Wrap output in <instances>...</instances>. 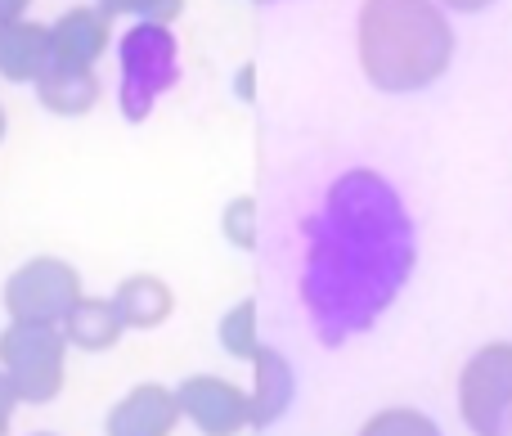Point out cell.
<instances>
[{
	"mask_svg": "<svg viewBox=\"0 0 512 436\" xmlns=\"http://www.w3.org/2000/svg\"><path fill=\"white\" fill-rule=\"evenodd\" d=\"M95 9L108 18H122V14H140V0H95Z\"/></svg>",
	"mask_w": 512,
	"mask_h": 436,
	"instance_id": "obj_21",
	"label": "cell"
},
{
	"mask_svg": "<svg viewBox=\"0 0 512 436\" xmlns=\"http://www.w3.org/2000/svg\"><path fill=\"white\" fill-rule=\"evenodd\" d=\"M256 5H279V0H256Z\"/></svg>",
	"mask_w": 512,
	"mask_h": 436,
	"instance_id": "obj_25",
	"label": "cell"
},
{
	"mask_svg": "<svg viewBox=\"0 0 512 436\" xmlns=\"http://www.w3.org/2000/svg\"><path fill=\"white\" fill-rule=\"evenodd\" d=\"M27 436H59V432H27Z\"/></svg>",
	"mask_w": 512,
	"mask_h": 436,
	"instance_id": "obj_24",
	"label": "cell"
},
{
	"mask_svg": "<svg viewBox=\"0 0 512 436\" xmlns=\"http://www.w3.org/2000/svg\"><path fill=\"white\" fill-rule=\"evenodd\" d=\"M355 436H445V432H441V423L427 410H418V405H387V410L369 414Z\"/></svg>",
	"mask_w": 512,
	"mask_h": 436,
	"instance_id": "obj_16",
	"label": "cell"
},
{
	"mask_svg": "<svg viewBox=\"0 0 512 436\" xmlns=\"http://www.w3.org/2000/svg\"><path fill=\"white\" fill-rule=\"evenodd\" d=\"M180 419H189L203 436H239L252 428V405L234 378L189 374L176 383Z\"/></svg>",
	"mask_w": 512,
	"mask_h": 436,
	"instance_id": "obj_7",
	"label": "cell"
},
{
	"mask_svg": "<svg viewBox=\"0 0 512 436\" xmlns=\"http://www.w3.org/2000/svg\"><path fill=\"white\" fill-rule=\"evenodd\" d=\"M418 234L400 189L382 171L351 167L306 216L301 297L328 342L360 333L414 275Z\"/></svg>",
	"mask_w": 512,
	"mask_h": 436,
	"instance_id": "obj_1",
	"label": "cell"
},
{
	"mask_svg": "<svg viewBox=\"0 0 512 436\" xmlns=\"http://www.w3.org/2000/svg\"><path fill=\"white\" fill-rule=\"evenodd\" d=\"M454 23L436 0H364L355 14V59L382 95H423L454 63Z\"/></svg>",
	"mask_w": 512,
	"mask_h": 436,
	"instance_id": "obj_2",
	"label": "cell"
},
{
	"mask_svg": "<svg viewBox=\"0 0 512 436\" xmlns=\"http://www.w3.org/2000/svg\"><path fill=\"white\" fill-rule=\"evenodd\" d=\"M256 216H261V207H256L252 194H239V198H230V203H225L221 234H225V243H230V248H239V252H252L256 248V239H261V230H256Z\"/></svg>",
	"mask_w": 512,
	"mask_h": 436,
	"instance_id": "obj_17",
	"label": "cell"
},
{
	"mask_svg": "<svg viewBox=\"0 0 512 436\" xmlns=\"http://www.w3.org/2000/svg\"><path fill=\"white\" fill-rule=\"evenodd\" d=\"M436 5H441L445 14H486V9L499 5V0H436Z\"/></svg>",
	"mask_w": 512,
	"mask_h": 436,
	"instance_id": "obj_20",
	"label": "cell"
},
{
	"mask_svg": "<svg viewBox=\"0 0 512 436\" xmlns=\"http://www.w3.org/2000/svg\"><path fill=\"white\" fill-rule=\"evenodd\" d=\"M14 414H18V396H14V387L5 383V374H0V436H9Z\"/></svg>",
	"mask_w": 512,
	"mask_h": 436,
	"instance_id": "obj_19",
	"label": "cell"
},
{
	"mask_svg": "<svg viewBox=\"0 0 512 436\" xmlns=\"http://www.w3.org/2000/svg\"><path fill=\"white\" fill-rule=\"evenodd\" d=\"M27 5H32V0H0V27L27 18Z\"/></svg>",
	"mask_w": 512,
	"mask_h": 436,
	"instance_id": "obj_22",
	"label": "cell"
},
{
	"mask_svg": "<svg viewBox=\"0 0 512 436\" xmlns=\"http://www.w3.org/2000/svg\"><path fill=\"white\" fill-rule=\"evenodd\" d=\"M36 99L45 113L54 117H86L99 104V77L95 68H68V63H50L36 81Z\"/></svg>",
	"mask_w": 512,
	"mask_h": 436,
	"instance_id": "obj_14",
	"label": "cell"
},
{
	"mask_svg": "<svg viewBox=\"0 0 512 436\" xmlns=\"http://www.w3.org/2000/svg\"><path fill=\"white\" fill-rule=\"evenodd\" d=\"M113 306H117V315H122L126 333L131 329L153 333L171 320V311H176V293H171V284L162 275L140 270V275H126L122 284L113 288Z\"/></svg>",
	"mask_w": 512,
	"mask_h": 436,
	"instance_id": "obj_12",
	"label": "cell"
},
{
	"mask_svg": "<svg viewBox=\"0 0 512 436\" xmlns=\"http://www.w3.org/2000/svg\"><path fill=\"white\" fill-rule=\"evenodd\" d=\"M63 338H68V347H77V351H113L117 342L126 338V324H122V315H117V306H113V297H81L77 306H72L68 315H63Z\"/></svg>",
	"mask_w": 512,
	"mask_h": 436,
	"instance_id": "obj_13",
	"label": "cell"
},
{
	"mask_svg": "<svg viewBox=\"0 0 512 436\" xmlns=\"http://www.w3.org/2000/svg\"><path fill=\"white\" fill-rule=\"evenodd\" d=\"M117 72H122V81H117V108H122V117L131 126H140L153 113V104L180 77L176 32L158 23H135L117 41Z\"/></svg>",
	"mask_w": 512,
	"mask_h": 436,
	"instance_id": "obj_3",
	"label": "cell"
},
{
	"mask_svg": "<svg viewBox=\"0 0 512 436\" xmlns=\"http://www.w3.org/2000/svg\"><path fill=\"white\" fill-rule=\"evenodd\" d=\"M54 63L50 54V23H32V18H18V23L0 27V77L14 81V86H36L41 72Z\"/></svg>",
	"mask_w": 512,
	"mask_h": 436,
	"instance_id": "obj_11",
	"label": "cell"
},
{
	"mask_svg": "<svg viewBox=\"0 0 512 436\" xmlns=\"http://www.w3.org/2000/svg\"><path fill=\"white\" fill-rule=\"evenodd\" d=\"M252 369V387H248V405H252V428H274L283 414L292 410L297 396V374H292L288 356L274 347H256V356L248 360Z\"/></svg>",
	"mask_w": 512,
	"mask_h": 436,
	"instance_id": "obj_10",
	"label": "cell"
},
{
	"mask_svg": "<svg viewBox=\"0 0 512 436\" xmlns=\"http://www.w3.org/2000/svg\"><path fill=\"white\" fill-rule=\"evenodd\" d=\"M180 423L176 387L167 383H135L113 410L104 414V436H171Z\"/></svg>",
	"mask_w": 512,
	"mask_h": 436,
	"instance_id": "obj_8",
	"label": "cell"
},
{
	"mask_svg": "<svg viewBox=\"0 0 512 436\" xmlns=\"http://www.w3.org/2000/svg\"><path fill=\"white\" fill-rule=\"evenodd\" d=\"M68 338L59 324L9 320L0 329V374L14 387L18 405H50L68 378Z\"/></svg>",
	"mask_w": 512,
	"mask_h": 436,
	"instance_id": "obj_4",
	"label": "cell"
},
{
	"mask_svg": "<svg viewBox=\"0 0 512 436\" xmlns=\"http://www.w3.org/2000/svg\"><path fill=\"white\" fill-rule=\"evenodd\" d=\"M459 419L472 436H512V342H486L459 369Z\"/></svg>",
	"mask_w": 512,
	"mask_h": 436,
	"instance_id": "obj_5",
	"label": "cell"
},
{
	"mask_svg": "<svg viewBox=\"0 0 512 436\" xmlns=\"http://www.w3.org/2000/svg\"><path fill=\"white\" fill-rule=\"evenodd\" d=\"M86 297L81 270L63 257H27L14 275L5 279V315L23 324H63V315Z\"/></svg>",
	"mask_w": 512,
	"mask_h": 436,
	"instance_id": "obj_6",
	"label": "cell"
},
{
	"mask_svg": "<svg viewBox=\"0 0 512 436\" xmlns=\"http://www.w3.org/2000/svg\"><path fill=\"white\" fill-rule=\"evenodd\" d=\"M5 131H9V122H5V108H0V140H5Z\"/></svg>",
	"mask_w": 512,
	"mask_h": 436,
	"instance_id": "obj_23",
	"label": "cell"
},
{
	"mask_svg": "<svg viewBox=\"0 0 512 436\" xmlns=\"http://www.w3.org/2000/svg\"><path fill=\"white\" fill-rule=\"evenodd\" d=\"M185 14V0H140V23H158V27H171L176 18Z\"/></svg>",
	"mask_w": 512,
	"mask_h": 436,
	"instance_id": "obj_18",
	"label": "cell"
},
{
	"mask_svg": "<svg viewBox=\"0 0 512 436\" xmlns=\"http://www.w3.org/2000/svg\"><path fill=\"white\" fill-rule=\"evenodd\" d=\"M113 18L99 14L95 5H77L63 9L50 23V54L54 63H68V68H95L108 54V41H113Z\"/></svg>",
	"mask_w": 512,
	"mask_h": 436,
	"instance_id": "obj_9",
	"label": "cell"
},
{
	"mask_svg": "<svg viewBox=\"0 0 512 436\" xmlns=\"http://www.w3.org/2000/svg\"><path fill=\"white\" fill-rule=\"evenodd\" d=\"M256 320H261L256 297H243V302H234L230 311L221 315V324H216V342H221L225 356H234V360H252L256 356V347H261Z\"/></svg>",
	"mask_w": 512,
	"mask_h": 436,
	"instance_id": "obj_15",
	"label": "cell"
}]
</instances>
